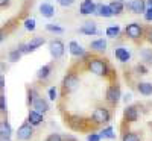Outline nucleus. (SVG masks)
<instances>
[{"label": "nucleus", "mask_w": 152, "mask_h": 141, "mask_svg": "<svg viewBox=\"0 0 152 141\" xmlns=\"http://www.w3.org/2000/svg\"><path fill=\"white\" fill-rule=\"evenodd\" d=\"M88 70L94 74H97V76H107L108 71H110L108 64L100 58H93V59L88 61Z\"/></svg>", "instance_id": "nucleus-1"}, {"label": "nucleus", "mask_w": 152, "mask_h": 141, "mask_svg": "<svg viewBox=\"0 0 152 141\" xmlns=\"http://www.w3.org/2000/svg\"><path fill=\"white\" fill-rule=\"evenodd\" d=\"M49 52L55 59H59L66 52V46L61 40H52L49 43Z\"/></svg>", "instance_id": "nucleus-2"}, {"label": "nucleus", "mask_w": 152, "mask_h": 141, "mask_svg": "<svg viewBox=\"0 0 152 141\" xmlns=\"http://www.w3.org/2000/svg\"><path fill=\"white\" fill-rule=\"evenodd\" d=\"M110 118H111V115L107 108H96L93 112V120L97 124H107L110 121Z\"/></svg>", "instance_id": "nucleus-3"}, {"label": "nucleus", "mask_w": 152, "mask_h": 141, "mask_svg": "<svg viewBox=\"0 0 152 141\" xmlns=\"http://www.w3.org/2000/svg\"><path fill=\"white\" fill-rule=\"evenodd\" d=\"M125 6L131 12H134V14H145L146 9H148V5H146L145 0H131V2H128Z\"/></svg>", "instance_id": "nucleus-4"}, {"label": "nucleus", "mask_w": 152, "mask_h": 141, "mask_svg": "<svg viewBox=\"0 0 152 141\" xmlns=\"http://www.w3.org/2000/svg\"><path fill=\"white\" fill-rule=\"evenodd\" d=\"M34 134V129H32V124L29 121H24L20 127H18V131H17V140L20 141H26L32 137Z\"/></svg>", "instance_id": "nucleus-5"}, {"label": "nucleus", "mask_w": 152, "mask_h": 141, "mask_svg": "<svg viewBox=\"0 0 152 141\" xmlns=\"http://www.w3.org/2000/svg\"><path fill=\"white\" fill-rule=\"evenodd\" d=\"M125 32H126V36L131 38V40H138V38H142V35H143V29H142V26L138 23L128 24L126 29H125Z\"/></svg>", "instance_id": "nucleus-6"}, {"label": "nucleus", "mask_w": 152, "mask_h": 141, "mask_svg": "<svg viewBox=\"0 0 152 141\" xmlns=\"http://www.w3.org/2000/svg\"><path fill=\"white\" fill-rule=\"evenodd\" d=\"M62 85H64L66 91H73L79 85V78L75 73H69V74H66L64 81H62Z\"/></svg>", "instance_id": "nucleus-7"}, {"label": "nucleus", "mask_w": 152, "mask_h": 141, "mask_svg": "<svg viewBox=\"0 0 152 141\" xmlns=\"http://www.w3.org/2000/svg\"><path fill=\"white\" fill-rule=\"evenodd\" d=\"M107 100L111 105H116L120 100V88L119 85H110L107 89Z\"/></svg>", "instance_id": "nucleus-8"}, {"label": "nucleus", "mask_w": 152, "mask_h": 141, "mask_svg": "<svg viewBox=\"0 0 152 141\" xmlns=\"http://www.w3.org/2000/svg\"><path fill=\"white\" fill-rule=\"evenodd\" d=\"M94 9H96V5H94L93 0H82L81 5H79V12L82 15L94 14Z\"/></svg>", "instance_id": "nucleus-9"}, {"label": "nucleus", "mask_w": 152, "mask_h": 141, "mask_svg": "<svg viewBox=\"0 0 152 141\" xmlns=\"http://www.w3.org/2000/svg\"><path fill=\"white\" fill-rule=\"evenodd\" d=\"M32 106H34L35 111L41 112V114H44V112L49 111V103H47V100H44V99L40 97V96H37V97H35V100L32 102Z\"/></svg>", "instance_id": "nucleus-10"}, {"label": "nucleus", "mask_w": 152, "mask_h": 141, "mask_svg": "<svg viewBox=\"0 0 152 141\" xmlns=\"http://www.w3.org/2000/svg\"><path fill=\"white\" fill-rule=\"evenodd\" d=\"M79 32L84 33V35L91 36V35H96V33H97V26H96V23H94V21H85L82 26H81Z\"/></svg>", "instance_id": "nucleus-11"}, {"label": "nucleus", "mask_w": 152, "mask_h": 141, "mask_svg": "<svg viewBox=\"0 0 152 141\" xmlns=\"http://www.w3.org/2000/svg\"><path fill=\"white\" fill-rule=\"evenodd\" d=\"M94 14L99 15V17H104V18H110V17H113V12H111L110 6H108V5H104V3H97V5H96Z\"/></svg>", "instance_id": "nucleus-12"}, {"label": "nucleus", "mask_w": 152, "mask_h": 141, "mask_svg": "<svg viewBox=\"0 0 152 141\" xmlns=\"http://www.w3.org/2000/svg\"><path fill=\"white\" fill-rule=\"evenodd\" d=\"M69 52L73 55V56H85V50H84V47L78 43V41H70V44H69Z\"/></svg>", "instance_id": "nucleus-13"}, {"label": "nucleus", "mask_w": 152, "mask_h": 141, "mask_svg": "<svg viewBox=\"0 0 152 141\" xmlns=\"http://www.w3.org/2000/svg\"><path fill=\"white\" fill-rule=\"evenodd\" d=\"M114 55H116V58H117L120 62H128V61L131 59V53L128 52V49H125V47L114 49Z\"/></svg>", "instance_id": "nucleus-14"}, {"label": "nucleus", "mask_w": 152, "mask_h": 141, "mask_svg": "<svg viewBox=\"0 0 152 141\" xmlns=\"http://www.w3.org/2000/svg\"><path fill=\"white\" fill-rule=\"evenodd\" d=\"M28 121H29L32 126H38V124H41V123H43V114H41V112H38V111H35V109L29 111Z\"/></svg>", "instance_id": "nucleus-15"}, {"label": "nucleus", "mask_w": 152, "mask_h": 141, "mask_svg": "<svg viewBox=\"0 0 152 141\" xmlns=\"http://www.w3.org/2000/svg\"><path fill=\"white\" fill-rule=\"evenodd\" d=\"M137 118H138L137 108L135 106H126V109H125V120L129 121V123H134V121H137Z\"/></svg>", "instance_id": "nucleus-16"}, {"label": "nucleus", "mask_w": 152, "mask_h": 141, "mask_svg": "<svg viewBox=\"0 0 152 141\" xmlns=\"http://www.w3.org/2000/svg\"><path fill=\"white\" fill-rule=\"evenodd\" d=\"M40 14L46 18H50V17L55 15V8L50 3H41L40 5Z\"/></svg>", "instance_id": "nucleus-17"}, {"label": "nucleus", "mask_w": 152, "mask_h": 141, "mask_svg": "<svg viewBox=\"0 0 152 141\" xmlns=\"http://www.w3.org/2000/svg\"><path fill=\"white\" fill-rule=\"evenodd\" d=\"M90 47H91V50H94V52H105L107 50V41L104 40V38H99V40L91 41Z\"/></svg>", "instance_id": "nucleus-18"}, {"label": "nucleus", "mask_w": 152, "mask_h": 141, "mask_svg": "<svg viewBox=\"0 0 152 141\" xmlns=\"http://www.w3.org/2000/svg\"><path fill=\"white\" fill-rule=\"evenodd\" d=\"M44 38L43 36H34L32 40L28 43V49H29V52H34V50H37L38 47H41L44 44Z\"/></svg>", "instance_id": "nucleus-19"}, {"label": "nucleus", "mask_w": 152, "mask_h": 141, "mask_svg": "<svg viewBox=\"0 0 152 141\" xmlns=\"http://www.w3.org/2000/svg\"><path fill=\"white\" fill-rule=\"evenodd\" d=\"M108 6H110V9L113 12V15H120L122 12H123V9H125L123 2H117V0H113Z\"/></svg>", "instance_id": "nucleus-20"}, {"label": "nucleus", "mask_w": 152, "mask_h": 141, "mask_svg": "<svg viewBox=\"0 0 152 141\" xmlns=\"http://www.w3.org/2000/svg\"><path fill=\"white\" fill-rule=\"evenodd\" d=\"M137 89H138V93L143 94V96H151L152 94V84L149 82H140L137 85Z\"/></svg>", "instance_id": "nucleus-21"}, {"label": "nucleus", "mask_w": 152, "mask_h": 141, "mask_svg": "<svg viewBox=\"0 0 152 141\" xmlns=\"http://www.w3.org/2000/svg\"><path fill=\"white\" fill-rule=\"evenodd\" d=\"M11 134H12L11 124H9L6 120L0 121V137H11Z\"/></svg>", "instance_id": "nucleus-22"}, {"label": "nucleus", "mask_w": 152, "mask_h": 141, "mask_svg": "<svg viewBox=\"0 0 152 141\" xmlns=\"http://www.w3.org/2000/svg\"><path fill=\"white\" fill-rule=\"evenodd\" d=\"M50 71H52V65L46 64V65H43L40 70H38L37 78H38V79H47V78H49V74H50Z\"/></svg>", "instance_id": "nucleus-23"}, {"label": "nucleus", "mask_w": 152, "mask_h": 141, "mask_svg": "<svg viewBox=\"0 0 152 141\" xmlns=\"http://www.w3.org/2000/svg\"><path fill=\"white\" fill-rule=\"evenodd\" d=\"M105 33H107V36H110V38H116V36H119V33H120V28H119V26H108L107 31H105Z\"/></svg>", "instance_id": "nucleus-24"}, {"label": "nucleus", "mask_w": 152, "mask_h": 141, "mask_svg": "<svg viewBox=\"0 0 152 141\" xmlns=\"http://www.w3.org/2000/svg\"><path fill=\"white\" fill-rule=\"evenodd\" d=\"M110 138V140H114L116 138V135H114V131H113V127L111 126H108V127H105V129L100 132V138Z\"/></svg>", "instance_id": "nucleus-25"}, {"label": "nucleus", "mask_w": 152, "mask_h": 141, "mask_svg": "<svg viewBox=\"0 0 152 141\" xmlns=\"http://www.w3.org/2000/svg\"><path fill=\"white\" fill-rule=\"evenodd\" d=\"M122 141H140V137L135 132H126V134H123Z\"/></svg>", "instance_id": "nucleus-26"}, {"label": "nucleus", "mask_w": 152, "mask_h": 141, "mask_svg": "<svg viewBox=\"0 0 152 141\" xmlns=\"http://www.w3.org/2000/svg\"><path fill=\"white\" fill-rule=\"evenodd\" d=\"M20 58H21V52H20L18 49L11 50V52H9V61H11V62H17Z\"/></svg>", "instance_id": "nucleus-27"}, {"label": "nucleus", "mask_w": 152, "mask_h": 141, "mask_svg": "<svg viewBox=\"0 0 152 141\" xmlns=\"http://www.w3.org/2000/svg\"><path fill=\"white\" fill-rule=\"evenodd\" d=\"M46 29L49 32H55V33H62V32H64V29H62L61 26H56V24H47Z\"/></svg>", "instance_id": "nucleus-28"}, {"label": "nucleus", "mask_w": 152, "mask_h": 141, "mask_svg": "<svg viewBox=\"0 0 152 141\" xmlns=\"http://www.w3.org/2000/svg\"><path fill=\"white\" fill-rule=\"evenodd\" d=\"M24 28H26L28 31H34V29H35V20H34V18L24 20Z\"/></svg>", "instance_id": "nucleus-29"}, {"label": "nucleus", "mask_w": 152, "mask_h": 141, "mask_svg": "<svg viewBox=\"0 0 152 141\" xmlns=\"http://www.w3.org/2000/svg\"><path fill=\"white\" fill-rule=\"evenodd\" d=\"M46 141H64V140H62V137H61L59 134H50V135L46 138Z\"/></svg>", "instance_id": "nucleus-30"}, {"label": "nucleus", "mask_w": 152, "mask_h": 141, "mask_svg": "<svg viewBox=\"0 0 152 141\" xmlns=\"http://www.w3.org/2000/svg\"><path fill=\"white\" fill-rule=\"evenodd\" d=\"M6 111V97L3 94H0V112Z\"/></svg>", "instance_id": "nucleus-31"}, {"label": "nucleus", "mask_w": 152, "mask_h": 141, "mask_svg": "<svg viewBox=\"0 0 152 141\" xmlns=\"http://www.w3.org/2000/svg\"><path fill=\"white\" fill-rule=\"evenodd\" d=\"M143 59L148 62H152V50H143Z\"/></svg>", "instance_id": "nucleus-32"}, {"label": "nucleus", "mask_w": 152, "mask_h": 141, "mask_svg": "<svg viewBox=\"0 0 152 141\" xmlns=\"http://www.w3.org/2000/svg\"><path fill=\"white\" fill-rule=\"evenodd\" d=\"M28 96H29L28 103H29V105H32V102H34V100H35V97H37V93L34 91V89H29V91H28Z\"/></svg>", "instance_id": "nucleus-33"}, {"label": "nucleus", "mask_w": 152, "mask_h": 141, "mask_svg": "<svg viewBox=\"0 0 152 141\" xmlns=\"http://www.w3.org/2000/svg\"><path fill=\"white\" fill-rule=\"evenodd\" d=\"M58 3L61 6H64V8H69V6H72L75 3V0H58Z\"/></svg>", "instance_id": "nucleus-34"}, {"label": "nucleus", "mask_w": 152, "mask_h": 141, "mask_svg": "<svg viewBox=\"0 0 152 141\" xmlns=\"http://www.w3.org/2000/svg\"><path fill=\"white\" fill-rule=\"evenodd\" d=\"M56 96H58V91H56V88H55V86H52V88L49 89V97L52 99V100H55V99H56Z\"/></svg>", "instance_id": "nucleus-35"}, {"label": "nucleus", "mask_w": 152, "mask_h": 141, "mask_svg": "<svg viewBox=\"0 0 152 141\" xmlns=\"http://www.w3.org/2000/svg\"><path fill=\"white\" fill-rule=\"evenodd\" d=\"M145 18L148 20V21H152V6H149L148 9H146V12H145Z\"/></svg>", "instance_id": "nucleus-36"}, {"label": "nucleus", "mask_w": 152, "mask_h": 141, "mask_svg": "<svg viewBox=\"0 0 152 141\" xmlns=\"http://www.w3.org/2000/svg\"><path fill=\"white\" fill-rule=\"evenodd\" d=\"M87 141H100V135H97V134H91V135H88V137H87Z\"/></svg>", "instance_id": "nucleus-37"}, {"label": "nucleus", "mask_w": 152, "mask_h": 141, "mask_svg": "<svg viewBox=\"0 0 152 141\" xmlns=\"http://www.w3.org/2000/svg\"><path fill=\"white\" fill-rule=\"evenodd\" d=\"M146 38H148V41L152 44V29H149V31H148V35H146Z\"/></svg>", "instance_id": "nucleus-38"}, {"label": "nucleus", "mask_w": 152, "mask_h": 141, "mask_svg": "<svg viewBox=\"0 0 152 141\" xmlns=\"http://www.w3.org/2000/svg\"><path fill=\"white\" fill-rule=\"evenodd\" d=\"M5 86V78H3V74H0V89H3Z\"/></svg>", "instance_id": "nucleus-39"}, {"label": "nucleus", "mask_w": 152, "mask_h": 141, "mask_svg": "<svg viewBox=\"0 0 152 141\" xmlns=\"http://www.w3.org/2000/svg\"><path fill=\"white\" fill-rule=\"evenodd\" d=\"M8 5H9V0H0V8L8 6Z\"/></svg>", "instance_id": "nucleus-40"}, {"label": "nucleus", "mask_w": 152, "mask_h": 141, "mask_svg": "<svg viewBox=\"0 0 152 141\" xmlns=\"http://www.w3.org/2000/svg\"><path fill=\"white\" fill-rule=\"evenodd\" d=\"M5 70H6V65H5L3 62H0V74H2V73H3Z\"/></svg>", "instance_id": "nucleus-41"}, {"label": "nucleus", "mask_w": 152, "mask_h": 141, "mask_svg": "<svg viewBox=\"0 0 152 141\" xmlns=\"http://www.w3.org/2000/svg\"><path fill=\"white\" fill-rule=\"evenodd\" d=\"M131 99H132V94H126V96H125V99H123V100H125V102H126V103H128V102H129V100H131Z\"/></svg>", "instance_id": "nucleus-42"}, {"label": "nucleus", "mask_w": 152, "mask_h": 141, "mask_svg": "<svg viewBox=\"0 0 152 141\" xmlns=\"http://www.w3.org/2000/svg\"><path fill=\"white\" fill-rule=\"evenodd\" d=\"M0 141H11L9 137H0Z\"/></svg>", "instance_id": "nucleus-43"}, {"label": "nucleus", "mask_w": 152, "mask_h": 141, "mask_svg": "<svg viewBox=\"0 0 152 141\" xmlns=\"http://www.w3.org/2000/svg\"><path fill=\"white\" fill-rule=\"evenodd\" d=\"M2 40H3V35H2V32H0V43H2Z\"/></svg>", "instance_id": "nucleus-44"}, {"label": "nucleus", "mask_w": 152, "mask_h": 141, "mask_svg": "<svg viewBox=\"0 0 152 141\" xmlns=\"http://www.w3.org/2000/svg\"><path fill=\"white\" fill-rule=\"evenodd\" d=\"M117 2H123V0H117Z\"/></svg>", "instance_id": "nucleus-45"}]
</instances>
